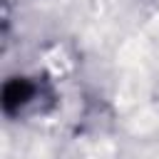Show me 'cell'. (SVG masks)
Segmentation results:
<instances>
[{
	"instance_id": "6da1fadb",
	"label": "cell",
	"mask_w": 159,
	"mask_h": 159,
	"mask_svg": "<svg viewBox=\"0 0 159 159\" xmlns=\"http://www.w3.org/2000/svg\"><path fill=\"white\" fill-rule=\"evenodd\" d=\"M32 92H35V87H32L27 80H20V77L10 80V82L2 87V107H5V112H7V114L17 112L22 104L30 102Z\"/></svg>"
}]
</instances>
